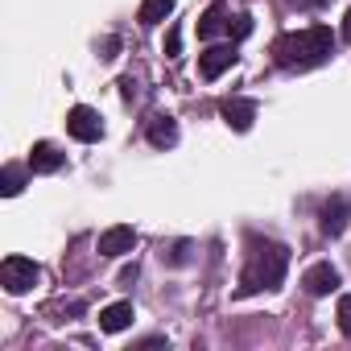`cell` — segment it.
Masks as SVG:
<instances>
[{
	"instance_id": "cell-11",
	"label": "cell",
	"mask_w": 351,
	"mask_h": 351,
	"mask_svg": "<svg viewBox=\"0 0 351 351\" xmlns=\"http://www.w3.org/2000/svg\"><path fill=\"white\" fill-rule=\"evenodd\" d=\"M132 302H112V306H104L99 310V330L104 335H120V330H128L132 326Z\"/></svg>"
},
{
	"instance_id": "cell-1",
	"label": "cell",
	"mask_w": 351,
	"mask_h": 351,
	"mask_svg": "<svg viewBox=\"0 0 351 351\" xmlns=\"http://www.w3.org/2000/svg\"><path fill=\"white\" fill-rule=\"evenodd\" d=\"M335 54V34L330 25H310V29H298V34H281L273 42V58L281 71H310L318 62H326Z\"/></svg>"
},
{
	"instance_id": "cell-6",
	"label": "cell",
	"mask_w": 351,
	"mask_h": 351,
	"mask_svg": "<svg viewBox=\"0 0 351 351\" xmlns=\"http://www.w3.org/2000/svg\"><path fill=\"white\" fill-rule=\"evenodd\" d=\"M132 248H136V232H132L128 223H116V228L99 232V240H95V252H99V256H124V252H132Z\"/></svg>"
},
{
	"instance_id": "cell-3",
	"label": "cell",
	"mask_w": 351,
	"mask_h": 351,
	"mask_svg": "<svg viewBox=\"0 0 351 351\" xmlns=\"http://www.w3.org/2000/svg\"><path fill=\"white\" fill-rule=\"evenodd\" d=\"M38 281H42L38 261H29V256H5L0 261V285L9 293H29Z\"/></svg>"
},
{
	"instance_id": "cell-9",
	"label": "cell",
	"mask_w": 351,
	"mask_h": 351,
	"mask_svg": "<svg viewBox=\"0 0 351 351\" xmlns=\"http://www.w3.org/2000/svg\"><path fill=\"white\" fill-rule=\"evenodd\" d=\"M219 116H223L228 128L248 132L252 120H256V99H223V104H219Z\"/></svg>"
},
{
	"instance_id": "cell-4",
	"label": "cell",
	"mask_w": 351,
	"mask_h": 351,
	"mask_svg": "<svg viewBox=\"0 0 351 351\" xmlns=\"http://www.w3.org/2000/svg\"><path fill=\"white\" fill-rule=\"evenodd\" d=\"M66 132H71L75 141L91 145V141H99V136H104V120H99V112H95V108L79 104V108H71V112H66Z\"/></svg>"
},
{
	"instance_id": "cell-14",
	"label": "cell",
	"mask_w": 351,
	"mask_h": 351,
	"mask_svg": "<svg viewBox=\"0 0 351 351\" xmlns=\"http://www.w3.org/2000/svg\"><path fill=\"white\" fill-rule=\"evenodd\" d=\"M173 5H178V0H141L136 21H141V25H161V21L173 13Z\"/></svg>"
},
{
	"instance_id": "cell-17",
	"label": "cell",
	"mask_w": 351,
	"mask_h": 351,
	"mask_svg": "<svg viewBox=\"0 0 351 351\" xmlns=\"http://www.w3.org/2000/svg\"><path fill=\"white\" fill-rule=\"evenodd\" d=\"M335 318H339V330H343V335H351V293H339Z\"/></svg>"
},
{
	"instance_id": "cell-7",
	"label": "cell",
	"mask_w": 351,
	"mask_h": 351,
	"mask_svg": "<svg viewBox=\"0 0 351 351\" xmlns=\"http://www.w3.org/2000/svg\"><path fill=\"white\" fill-rule=\"evenodd\" d=\"M302 285H306V293H310V298H326V293H335V289H339V269H335L330 261H318V265H310V269H306Z\"/></svg>"
},
{
	"instance_id": "cell-2",
	"label": "cell",
	"mask_w": 351,
	"mask_h": 351,
	"mask_svg": "<svg viewBox=\"0 0 351 351\" xmlns=\"http://www.w3.org/2000/svg\"><path fill=\"white\" fill-rule=\"evenodd\" d=\"M289 269V248L285 244H256L248 252V265L240 273V293H261V289H281Z\"/></svg>"
},
{
	"instance_id": "cell-21",
	"label": "cell",
	"mask_w": 351,
	"mask_h": 351,
	"mask_svg": "<svg viewBox=\"0 0 351 351\" xmlns=\"http://www.w3.org/2000/svg\"><path fill=\"white\" fill-rule=\"evenodd\" d=\"M314 5H326V0H314Z\"/></svg>"
},
{
	"instance_id": "cell-15",
	"label": "cell",
	"mask_w": 351,
	"mask_h": 351,
	"mask_svg": "<svg viewBox=\"0 0 351 351\" xmlns=\"http://www.w3.org/2000/svg\"><path fill=\"white\" fill-rule=\"evenodd\" d=\"M21 191H25V169L21 165H5V173H0V195L17 199Z\"/></svg>"
},
{
	"instance_id": "cell-16",
	"label": "cell",
	"mask_w": 351,
	"mask_h": 351,
	"mask_svg": "<svg viewBox=\"0 0 351 351\" xmlns=\"http://www.w3.org/2000/svg\"><path fill=\"white\" fill-rule=\"evenodd\" d=\"M228 34H232V42H244V38L252 34V17H248V13H236V17L228 21Z\"/></svg>"
},
{
	"instance_id": "cell-13",
	"label": "cell",
	"mask_w": 351,
	"mask_h": 351,
	"mask_svg": "<svg viewBox=\"0 0 351 351\" xmlns=\"http://www.w3.org/2000/svg\"><path fill=\"white\" fill-rule=\"evenodd\" d=\"M223 29H228V9L219 5V0H215V5H211L203 17H199V38H203V42H211V38H219Z\"/></svg>"
},
{
	"instance_id": "cell-8",
	"label": "cell",
	"mask_w": 351,
	"mask_h": 351,
	"mask_svg": "<svg viewBox=\"0 0 351 351\" xmlns=\"http://www.w3.org/2000/svg\"><path fill=\"white\" fill-rule=\"evenodd\" d=\"M347 223H351V199L347 195H330L322 203V232L326 236H343Z\"/></svg>"
},
{
	"instance_id": "cell-12",
	"label": "cell",
	"mask_w": 351,
	"mask_h": 351,
	"mask_svg": "<svg viewBox=\"0 0 351 351\" xmlns=\"http://www.w3.org/2000/svg\"><path fill=\"white\" fill-rule=\"evenodd\" d=\"M145 136H149V145H157V149L178 145V120H173V116H153L149 128H145Z\"/></svg>"
},
{
	"instance_id": "cell-10",
	"label": "cell",
	"mask_w": 351,
	"mask_h": 351,
	"mask_svg": "<svg viewBox=\"0 0 351 351\" xmlns=\"http://www.w3.org/2000/svg\"><path fill=\"white\" fill-rule=\"evenodd\" d=\"M62 165H66V153H58V145L38 141V145L29 149V169H34V173H58Z\"/></svg>"
},
{
	"instance_id": "cell-18",
	"label": "cell",
	"mask_w": 351,
	"mask_h": 351,
	"mask_svg": "<svg viewBox=\"0 0 351 351\" xmlns=\"http://www.w3.org/2000/svg\"><path fill=\"white\" fill-rule=\"evenodd\" d=\"M165 54H169V58H178V54H182V34H178V25L165 34Z\"/></svg>"
},
{
	"instance_id": "cell-19",
	"label": "cell",
	"mask_w": 351,
	"mask_h": 351,
	"mask_svg": "<svg viewBox=\"0 0 351 351\" xmlns=\"http://www.w3.org/2000/svg\"><path fill=\"white\" fill-rule=\"evenodd\" d=\"M120 95L132 99V95H136V83H132V79H120Z\"/></svg>"
},
{
	"instance_id": "cell-5",
	"label": "cell",
	"mask_w": 351,
	"mask_h": 351,
	"mask_svg": "<svg viewBox=\"0 0 351 351\" xmlns=\"http://www.w3.org/2000/svg\"><path fill=\"white\" fill-rule=\"evenodd\" d=\"M236 42H228V46H207L203 54H199V75L203 79H219L223 71H232L236 66Z\"/></svg>"
},
{
	"instance_id": "cell-20",
	"label": "cell",
	"mask_w": 351,
	"mask_h": 351,
	"mask_svg": "<svg viewBox=\"0 0 351 351\" xmlns=\"http://www.w3.org/2000/svg\"><path fill=\"white\" fill-rule=\"evenodd\" d=\"M343 34H347V42H351V9H347V17H343Z\"/></svg>"
}]
</instances>
